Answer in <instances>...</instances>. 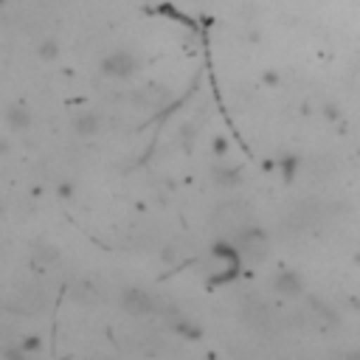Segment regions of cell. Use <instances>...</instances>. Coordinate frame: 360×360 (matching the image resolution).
<instances>
[{
	"label": "cell",
	"mask_w": 360,
	"mask_h": 360,
	"mask_svg": "<svg viewBox=\"0 0 360 360\" xmlns=\"http://www.w3.org/2000/svg\"><path fill=\"white\" fill-rule=\"evenodd\" d=\"M76 127H79L82 132H93V129H96V118H93V115H84V118H82Z\"/></svg>",
	"instance_id": "obj_2"
},
{
	"label": "cell",
	"mask_w": 360,
	"mask_h": 360,
	"mask_svg": "<svg viewBox=\"0 0 360 360\" xmlns=\"http://www.w3.org/2000/svg\"><path fill=\"white\" fill-rule=\"evenodd\" d=\"M132 68H135V59H132L129 53H124V51H115V53L104 62V70L112 73V76H129Z\"/></svg>",
	"instance_id": "obj_1"
}]
</instances>
